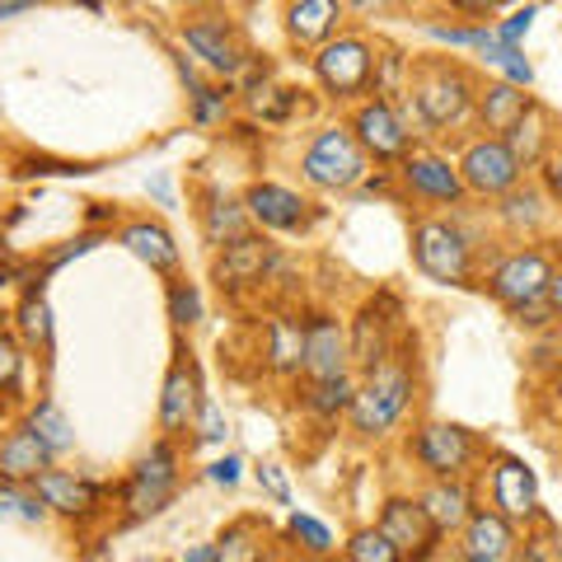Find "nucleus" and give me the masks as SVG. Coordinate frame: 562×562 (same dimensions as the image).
<instances>
[{"label":"nucleus","instance_id":"1","mask_svg":"<svg viewBox=\"0 0 562 562\" xmlns=\"http://www.w3.org/2000/svg\"><path fill=\"white\" fill-rule=\"evenodd\" d=\"M413 398V366L403 357H390L380 371L366 375V384L357 390V403H351V427L361 436H384L403 417Z\"/></svg>","mask_w":562,"mask_h":562},{"label":"nucleus","instance_id":"2","mask_svg":"<svg viewBox=\"0 0 562 562\" xmlns=\"http://www.w3.org/2000/svg\"><path fill=\"white\" fill-rule=\"evenodd\" d=\"M553 262L543 249H516V254H506L497 268H492L487 277V291L497 295V301L520 314V310H535L549 301V281H553Z\"/></svg>","mask_w":562,"mask_h":562},{"label":"nucleus","instance_id":"3","mask_svg":"<svg viewBox=\"0 0 562 562\" xmlns=\"http://www.w3.org/2000/svg\"><path fill=\"white\" fill-rule=\"evenodd\" d=\"M413 258L431 281H446V286H464L473 272L469 239L450 221H422L413 231Z\"/></svg>","mask_w":562,"mask_h":562},{"label":"nucleus","instance_id":"4","mask_svg":"<svg viewBox=\"0 0 562 562\" xmlns=\"http://www.w3.org/2000/svg\"><path fill=\"white\" fill-rule=\"evenodd\" d=\"M305 179L314 188H357L366 179V150L347 127H328L310 140Z\"/></svg>","mask_w":562,"mask_h":562},{"label":"nucleus","instance_id":"5","mask_svg":"<svg viewBox=\"0 0 562 562\" xmlns=\"http://www.w3.org/2000/svg\"><path fill=\"white\" fill-rule=\"evenodd\" d=\"M417 122L427 127H454L473 109V80L454 66H431L417 76Z\"/></svg>","mask_w":562,"mask_h":562},{"label":"nucleus","instance_id":"6","mask_svg":"<svg viewBox=\"0 0 562 562\" xmlns=\"http://www.w3.org/2000/svg\"><path fill=\"white\" fill-rule=\"evenodd\" d=\"M173 487H179V454H173L169 441H160V446H150V454H140V464L132 469L122 502H127L132 516H155V512L169 506Z\"/></svg>","mask_w":562,"mask_h":562},{"label":"nucleus","instance_id":"7","mask_svg":"<svg viewBox=\"0 0 562 562\" xmlns=\"http://www.w3.org/2000/svg\"><path fill=\"white\" fill-rule=\"evenodd\" d=\"M314 76H319V85L328 94L351 99V94L371 90L375 52H371V43H366V38H338V43H328L319 57H314Z\"/></svg>","mask_w":562,"mask_h":562},{"label":"nucleus","instance_id":"8","mask_svg":"<svg viewBox=\"0 0 562 562\" xmlns=\"http://www.w3.org/2000/svg\"><path fill=\"white\" fill-rule=\"evenodd\" d=\"M413 454L436 479H464L469 464L479 460V441L464 427H454V422H427L413 436Z\"/></svg>","mask_w":562,"mask_h":562},{"label":"nucleus","instance_id":"9","mask_svg":"<svg viewBox=\"0 0 562 562\" xmlns=\"http://www.w3.org/2000/svg\"><path fill=\"white\" fill-rule=\"evenodd\" d=\"M520 173H525V169L516 165V155L506 150L502 136L473 140V146L464 150V160H460L464 188L483 192V198H506V192H516V188H520Z\"/></svg>","mask_w":562,"mask_h":562},{"label":"nucleus","instance_id":"10","mask_svg":"<svg viewBox=\"0 0 562 562\" xmlns=\"http://www.w3.org/2000/svg\"><path fill=\"white\" fill-rule=\"evenodd\" d=\"M380 535L394 543L403 562H427L436 553V539H441V530L427 520L422 502L413 497H390L380 506Z\"/></svg>","mask_w":562,"mask_h":562},{"label":"nucleus","instance_id":"11","mask_svg":"<svg viewBox=\"0 0 562 562\" xmlns=\"http://www.w3.org/2000/svg\"><path fill=\"white\" fill-rule=\"evenodd\" d=\"M394 314H398V305L384 295V301L361 305V314L351 319L347 351H351V366H361L366 375L380 371V366L394 357Z\"/></svg>","mask_w":562,"mask_h":562},{"label":"nucleus","instance_id":"12","mask_svg":"<svg viewBox=\"0 0 562 562\" xmlns=\"http://www.w3.org/2000/svg\"><path fill=\"white\" fill-rule=\"evenodd\" d=\"M351 136L361 140L366 155H375V160H408V140L413 132L403 127V117L390 99H371L361 103L357 117H351Z\"/></svg>","mask_w":562,"mask_h":562},{"label":"nucleus","instance_id":"13","mask_svg":"<svg viewBox=\"0 0 562 562\" xmlns=\"http://www.w3.org/2000/svg\"><path fill=\"white\" fill-rule=\"evenodd\" d=\"M347 333L333 314H310L305 319V380L310 384H328L347 375Z\"/></svg>","mask_w":562,"mask_h":562},{"label":"nucleus","instance_id":"14","mask_svg":"<svg viewBox=\"0 0 562 562\" xmlns=\"http://www.w3.org/2000/svg\"><path fill=\"white\" fill-rule=\"evenodd\" d=\"M492 502L506 520H530L539 512V479L535 469L516 460V454H502L497 469H492Z\"/></svg>","mask_w":562,"mask_h":562},{"label":"nucleus","instance_id":"15","mask_svg":"<svg viewBox=\"0 0 562 562\" xmlns=\"http://www.w3.org/2000/svg\"><path fill=\"white\" fill-rule=\"evenodd\" d=\"M202 408V384H198V366H192L188 357H179L169 366L165 375V394H160V427L173 436L192 427V417H198Z\"/></svg>","mask_w":562,"mask_h":562},{"label":"nucleus","instance_id":"16","mask_svg":"<svg viewBox=\"0 0 562 562\" xmlns=\"http://www.w3.org/2000/svg\"><path fill=\"white\" fill-rule=\"evenodd\" d=\"M183 43L198 52L211 70H221V76H235V70L244 66V47H239L235 29L225 20H192L183 29Z\"/></svg>","mask_w":562,"mask_h":562},{"label":"nucleus","instance_id":"17","mask_svg":"<svg viewBox=\"0 0 562 562\" xmlns=\"http://www.w3.org/2000/svg\"><path fill=\"white\" fill-rule=\"evenodd\" d=\"M33 487H38L43 506H52V512H61V516H90V512H99V502H103L99 483L76 479V473H61V469L38 473Z\"/></svg>","mask_w":562,"mask_h":562},{"label":"nucleus","instance_id":"18","mask_svg":"<svg viewBox=\"0 0 562 562\" xmlns=\"http://www.w3.org/2000/svg\"><path fill=\"white\" fill-rule=\"evenodd\" d=\"M516 553V530L502 512H473L464 525V558H479V562H506Z\"/></svg>","mask_w":562,"mask_h":562},{"label":"nucleus","instance_id":"19","mask_svg":"<svg viewBox=\"0 0 562 562\" xmlns=\"http://www.w3.org/2000/svg\"><path fill=\"white\" fill-rule=\"evenodd\" d=\"M272 249H268V239H254V235H244L239 244H225V258L216 262V277H221V286H254V281H268L272 272Z\"/></svg>","mask_w":562,"mask_h":562},{"label":"nucleus","instance_id":"20","mask_svg":"<svg viewBox=\"0 0 562 562\" xmlns=\"http://www.w3.org/2000/svg\"><path fill=\"white\" fill-rule=\"evenodd\" d=\"M244 206H249V216L258 225H268V231H301V225L310 221L305 202L295 198L291 188H277V183H254Z\"/></svg>","mask_w":562,"mask_h":562},{"label":"nucleus","instance_id":"21","mask_svg":"<svg viewBox=\"0 0 562 562\" xmlns=\"http://www.w3.org/2000/svg\"><path fill=\"white\" fill-rule=\"evenodd\" d=\"M403 179H408L413 192H422V198H431V202H460L464 198L460 169L450 160H441V155H408V160H403Z\"/></svg>","mask_w":562,"mask_h":562},{"label":"nucleus","instance_id":"22","mask_svg":"<svg viewBox=\"0 0 562 562\" xmlns=\"http://www.w3.org/2000/svg\"><path fill=\"white\" fill-rule=\"evenodd\" d=\"M417 502H422V512H427V520H431L441 535H446V530H464L469 516H473V497H469L464 479H436Z\"/></svg>","mask_w":562,"mask_h":562},{"label":"nucleus","instance_id":"23","mask_svg":"<svg viewBox=\"0 0 562 562\" xmlns=\"http://www.w3.org/2000/svg\"><path fill=\"white\" fill-rule=\"evenodd\" d=\"M502 140H506V150L516 155L520 169H535V165L549 160V117H543L539 103H530V109H525V117H520Z\"/></svg>","mask_w":562,"mask_h":562},{"label":"nucleus","instance_id":"24","mask_svg":"<svg viewBox=\"0 0 562 562\" xmlns=\"http://www.w3.org/2000/svg\"><path fill=\"white\" fill-rule=\"evenodd\" d=\"M47 460H52L47 446H43L29 427L0 441V473H5L10 483H20V479H38V473H47Z\"/></svg>","mask_w":562,"mask_h":562},{"label":"nucleus","instance_id":"25","mask_svg":"<svg viewBox=\"0 0 562 562\" xmlns=\"http://www.w3.org/2000/svg\"><path fill=\"white\" fill-rule=\"evenodd\" d=\"M268 366L277 375L305 371V324L286 319V314L268 319Z\"/></svg>","mask_w":562,"mask_h":562},{"label":"nucleus","instance_id":"26","mask_svg":"<svg viewBox=\"0 0 562 562\" xmlns=\"http://www.w3.org/2000/svg\"><path fill=\"white\" fill-rule=\"evenodd\" d=\"M122 244L140 258V262H150L155 272H173L179 268V244L169 239V231H160V225H150V221H136L122 231Z\"/></svg>","mask_w":562,"mask_h":562},{"label":"nucleus","instance_id":"27","mask_svg":"<svg viewBox=\"0 0 562 562\" xmlns=\"http://www.w3.org/2000/svg\"><path fill=\"white\" fill-rule=\"evenodd\" d=\"M530 103H535V99H525L512 80H502V85H487V90L479 94V117H483L487 132H502V136H506V132H512L516 122L525 117V109H530Z\"/></svg>","mask_w":562,"mask_h":562},{"label":"nucleus","instance_id":"28","mask_svg":"<svg viewBox=\"0 0 562 562\" xmlns=\"http://www.w3.org/2000/svg\"><path fill=\"white\" fill-rule=\"evenodd\" d=\"M342 20V5H333V0H301V5L286 10V29L295 43H324L333 29Z\"/></svg>","mask_w":562,"mask_h":562},{"label":"nucleus","instance_id":"29","mask_svg":"<svg viewBox=\"0 0 562 562\" xmlns=\"http://www.w3.org/2000/svg\"><path fill=\"white\" fill-rule=\"evenodd\" d=\"M262 535H268V530H262L254 516L235 520L231 530L216 539V562H262V558H268V549H262Z\"/></svg>","mask_w":562,"mask_h":562},{"label":"nucleus","instance_id":"30","mask_svg":"<svg viewBox=\"0 0 562 562\" xmlns=\"http://www.w3.org/2000/svg\"><path fill=\"white\" fill-rule=\"evenodd\" d=\"M29 431L47 446V454H66L70 446H76V431H70V422L61 417L57 403H38L33 417H29Z\"/></svg>","mask_w":562,"mask_h":562},{"label":"nucleus","instance_id":"31","mask_svg":"<svg viewBox=\"0 0 562 562\" xmlns=\"http://www.w3.org/2000/svg\"><path fill=\"white\" fill-rule=\"evenodd\" d=\"M202 225H206V239L211 244H239L244 235H249V216H244V206L225 202V198H216V202L206 206Z\"/></svg>","mask_w":562,"mask_h":562},{"label":"nucleus","instance_id":"32","mask_svg":"<svg viewBox=\"0 0 562 562\" xmlns=\"http://www.w3.org/2000/svg\"><path fill=\"white\" fill-rule=\"evenodd\" d=\"M351 403H357V384H351L347 375L342 380H328V384H310V390H305V408L314 417H324V422H333L342 408L351 413Z\"/></svg>","mask_w":562,"mask_h":562},{"label":"nucleus","instance_id":"33","mask_svg":"<svg viewBox=\"0 0 562 562\" xmlns=\"http://www.w3.org/2000/svg\"><path fill=\"white\" fill-rule=\"evenodd\" d=\"M497 216L512 225V231H525V225H539L543 216V198L535 188H516V192H506L502 206H497Z\"/></svg>","mask_w":562,"mask_h":562},{"label":"nucleus","instance_id":"34","mask_svg":"<svg viewBox=\"0 0 562 562\" xmlns=\"http://www.w3.org/2000/svg\"><path fill=\"white\" fill-rule=\"evenodd\" d=\"M0 516L38 525L47 516V506H43V497H33V492H24L20 483H0Z\"/></svg>","mask_w":562,"mask_h":562},{"label":"nucleus","instance_id":"35","mask_svg":"<svg viewBox=\"0 0 562 562\" xmlns=\"http://www.w3.org/2000/svg\"><path fill=\"white\" fill-rule=\"evenodd\" d=\"M347 562H403V558H398L394 543L380 535V525H371V530H357V535H351Z\"/></svg>","mask_w":562,"mask_h":562},{"label":"nucleus","instance_id":"36","mask_svg":"<svg viewBox=\"0 0 562 562\" xmlns=\"http://www.w3.org/2000/svg\"><path fill=\"white\" fill-rule=\"evenodd\" d=\"M20 328H24V338H29V342H38V347L52 342V310H47V301H43L38 291H33L29 301L20 305Z\"/></svg>","mask_w":562,"mask_h":562},{"label":"nucleus","instance_id":"37","mask_svg":"<svg viewBox=\"0 0 562 562\" xmlns=\"http://www.w3.org/2000/svg\"><path fill=\"white\" fill-rule=\"evenodd\" d=\"M169 319L179 328H192L202 319V295L192 291L188 281H173V286H169Z\"/></svg>","mask_w":562,"mask_h":562},{"label":"nucleus","instance_id":"38","mask_svg":"<svg viewBox=\"0 0 562 562\" xmlns=\"http://www.w3.org/2000/svg\"><path fill=\"white\" fill-rule=\"evenodd\" d=\"M20 375H24V351L10 333H0V390L14 394L20 390Z\"/></svg>","mask_w":562,"mask_h":562},{"label":"nucleus","instance_id":"39","mask_svg":"<svg viewBox=\"0 0 562 562\" xmlns=\"http://www.w3.org/2000/svg\"><path fill=\"white\" fill-rule=\"evenodd\" d=\"M183 80H188V90H192V113H198V122H216V117L225 113V94H221V90H206V85H198L188 66H183Z\"/></svg>","mask_w":562,"mask_h":562},{"label":"nucleus","instance_id":"40","mask_svg":"<svg viewBox=\"0 0 562 562\" xmlns=\"http://www.w3.org/2000/svg\"><path fill=\"white\" fill-rule=\"evenodd\" d=\"M291 535L305 543L310 553H328L333 549V535H328V525H319L314 516H305V512H295L291 516Z\"/></svg>","mask_w":562,"mask_h":562},{"label":"nucleus","instance_id":"41","mask_svg":"<svg viewBox=\"0 0 562 562\" xmlns=\"http://www.w3.org/2000/svg\"><path fill=\"white\" fill-rule=\"evenodd\" d=\"M198 436L202 441H225V417H221V408L211 398H202V408H198Z\"/></svg>","mask_w":562,"mask_h":562},{"label":"nucleus","instance_id":"42","mask_svg":"<svg viewBox=\"0 0 562 562\" xmlns=\"http://www.w3.org/2000/svg\"><path fill=\"white\" fill-rule=\"evenodd\" d=\"M520 562H562V549H558V539L530 535V539H525V553H520Z\"/></svg>","mask_w":562,"mask_h":562},{"label":"nucleus","instance_id":"43","mask_svg":"<svg viewBox=\"0 0 562 562\" xmlns=\"http://www.w3.org/2000/svg\"><path fill=\"white\" fill-rule=\"evenodd\" d=\"M543 188H549L553 202H562V146L549 150V160H543Z\"/></svg>","mask_w":562,"mask_h":562},{"label":"nucleus","instance_id":"44","mask_svg":"<svg viewBox=\"0 0 562 562\" xmlns=\"http://www.w3.org/2000/svg\"><path fill=\"white\" fill-rule=\"evenodd\" d=\"M530 20H535V10H516V14H512V20H506L502 29H492V33H497V38H502L506 47H516V38H520V33H525V29H530Z\"/></svg>","mask_w":562,"mask_h":562},{"label":"nucleus","instance_id":"45","mask_svg":"<svg viewBox=\"0 0 562 562\" xmlns=\"http://www.w3.org/2000/svg\"><path fill=\"white\" fill-rule=\"evenodd\" d=\"M94 244H99V235H85V239H76V244H66V249H61V254H52V258H47V268H61V262H70V258H80V254H90V249H94Z\"/></svg>","mask_w":562,"mask_h":562},{"label":"nucleus","instance_id":"46","mask_svg":"<svg viewBox=\"0 0 562 562\" xmlns=\"http://www.w3.org/2000/svg\"><path fill=\"white\" fill-rule=\"evenodd\" d=\"M258 483L268 487L277 502H286V497H291V492H286V479H281V469H277V464H262V469H258Z\"/></svg>","mask_w":562,"mask_h":562},{"label":"nucleus","instance_id":"47","mask_svg":"<svg viewBox=\"0 0 562 562\" xmlns=\"http://www.w3.org/2000/svg\"><path fill=\"white\" fill-rule=\"evenodd\" d=\"M239 460H235V454H225V460H216V464H211V483H225V487H231V483H239Z\"/></svg>","mask_w":562,"mask_h":562},{"label":"nucleus","instance_id":"48","mask_svg":"<svg viewBox=\"0 0 562 562\" xmlns=\"http://www.w3.org/2000/svg\"><path fill=\"white\" fill-rule=\"evenodd\" d=\"M549 310H553V319H562V268L549 281Z\"/></svg>","mask_w":562,"mask_h":562},{"label":"nucleus","instance_id":"49","mask_svg":"<svg viewBox=\"0 0 562 562\" xmlns=\"http://www.w3.org/2000/svg\"><path fill=\"white\" fill-rule=\"evenodd\" d=\"M183 562H216V543H206V549H192V553H183Z\"/></svg>","mask_w":562,"mask_h":562},{"label":"nucleus","instance_id":"50","mask_svg":"<svg viewBox=\"0 0 562 562\" xmlns=\"http://www.w3.org/2000/svg\"><path fill=\"white\" fill-rule=\"evenodd\" d=\"M29 5H0V20H10V14H24Z\"/></svg>","mask_w":562,"mask_h":562},{"label":"nucleus","instance_id":"51","mask_svg":"<svg viewBox=\"0 0 562 562\" xmlns=\"http://www.w3.org/2000/svg\"><path fill=\"white\" fill-rule=\"evenodd\" d=\"M460 562H479V558H460Z\"/></svg>","mask_w":562,"mask_h":562},{"label":"nucleus","instance_id":"52","mask_svg":"<svg viewBox=\"0 0 562 562\" xmlns=\"http://www.w3.org/2000/svg\"><path fill=\"white\" fill-rule=\"evenodd\" d=\"M136 562H140V558H136Z\"/></svg>","mask_w":562,"mask_h":562}]
</instances>
